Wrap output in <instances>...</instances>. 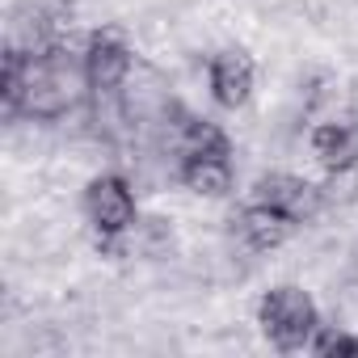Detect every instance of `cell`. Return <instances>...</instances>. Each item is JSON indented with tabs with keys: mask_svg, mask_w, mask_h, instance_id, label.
Here are the masks:
<instances>
[{
	"mask_svg": "<svg viewBox=\"0 0 358 358\" xmlns=\"http://www.w3.org/2000/svg\"><path fill=\"white\" fill-rule=\"evenodd\" d=\"M257 324L270 337V345H278L282 354H295V350L312 345V337L320 329L316 303L299 287H274V291H266L262 303H257Z\"/></svg>",
	"mask_w": 358,
	"mask_h": 358,
	"instance_id": "obj_1",
	"label": "cell"
},
{
	"mask_svg": "<svg viewBox=\"0 0 358 358\" xmlns=\"http://www.w3.org/2000/svg\"><path fill=\"white\" fill-rule=\"evenodd\" d=\"M59 47H47L38 55H26V89H22V114L30 118H59L72 106V72L59 59Z\"/></svg>",
	"mask_w": 358,
	"mask_h": 358,
	"instance_id": "obj_2",
	"label": "cell"
},
{
	"mask_svg": "<svg viewBox=\"0 0 358 358\" xmlns=\"http://www.w3.org/2000/svg\"><path fill=\"white\" fill-rule=\"evenodd\" d=\"M85 215L97 228L101 245H110L114 236H122L135 224V194H131V186L122 182L118 173L93 177L89 190H85Z\"/></svg>",
	"mask_w": 358,
	"mask_h": 358,
	"instance_id": "obj_3",
	"label": "cell"
},
{
	"mask_svg": "<svg viewBox=\"0 0 358 358\" xmlns=\"http://www.w3.org/2000/svg\"><path fill=\"white\" fill-rule=\"evenodd\" d=\"M253 203H266L278 215H287L291 224H303L320 211V190L295 173H266L253 186Z\"/></svg>",
	"mask_w": 358,
	"mask_h": 358,
	"instance_id": "obj_4",
	"label": "cell"
},
{
	"mask_svg": "<svg viewBox=\"0 0 358 358\" xmlns=\"http://www.w3.org/2000/svg\"><path fill=\"white\" fill-rule=\"evenodd\" d=\"M127 72H131V51H127V43H122L114 30L93 34L89 47H85V80H89V89L114 93V89L127 80Z\"/></svg>",
	"mask_w": 358,
	"mask_h": 358,
	"instance_id": "obj_5",
	"label": "cell"
},
{
	"mask_svg": "<svg viewBox=\"0 0 358 358\" xmlns=\"http://www.w3.org/2000/svg\"><path fill=\"white\" fill-rule=\"evenodd\" d=\"M253 93V59L245 51H220L211 55V97L224 110H241Z\"/></svg>",
	"mask_w": 358,
	"mask_h": 358,
	"instance_id": "obj_6",
	"label": "cell"
},
{
	"mask_svg": "<svg viewBox=\"0 0 358 358\" xmlns=\"http://www.w3.org/2000/svg\"><path fill=\"white\" fill-rule=\"evenodd\" d=\"M312 152L329 173H350L358 164V122L333 118L312 131Z\"/></svg>",
	"mask_w": 358,
	"mask_h": 358,
	"instance_id": "obj_7",
	"label": "cell"
},
{
	"mask_svg": "<svg viewBox=\"0 0 358 358\" xmlns=\"http://www.w3.org/2000/svg\"><path fill=\"white\" fill-rule=\"evenodd\" d=\"M182 182L199 199H228L232 194V160L228 156H182Z\"/></svg>",
	"mask_w": 358,
	"mask_h": 358,
	"instance_id": "obj_8",
	"label": "cell"
},
{
	"mask_svg": "<svg viewBox=\"0 0 358 358\" xmlns=\"http://www.w3.org/2000/svg\"><path fill=\"white\" fill-rule=\"evenodd\" d=\"M236 228H241V236H245V245H249V249L266 253V249H278V245L291 236V228H295V224H291L287 215H278L274 207H266V203H249V207L241 211Z\"/></svg>",
	"mask_w": 358,
	"mask_h": 358,
	"instance_id": "obj_9",
	"label": "cell"
},
{
	"mask_svg": "<svg viewBox=\"0 0 358 358\" xmlns=\"http://www.w3.org/2000/svg\"><path fill=\"white\" fill-rule=\"evenodd\" d=\"M177 148H182V156H232L228 135L194 114H182V122H177Z\"/></svg>",
	"mask_w": 358,
	"mask_h": 358,
	"instance_id": "obj_10",
	"label": "cell"
},
{
	"mask_svg": "<svg viewBox=\"0 0 358 358\" xmlns=\"http://www.w3.org/2000/svg\"><path fill=\"white\" fill-rule=\"evenodd\" d=\"M22 89H26V55L9 51L5 55V114H22Z\"/></svg>",
	"mask_w": 358,
	"mask_h": 358,
	"instance_id": "obj_11",
	"label": "cell"
},
{
	"mask_svg": "<svg viewBox=\"0 0 358 358\" xmlns=\"http://www.w3.org/2000/svg\"><path fill=\"white\" fill-rule=\"evenodd\" d=\"M312 350H316V354H345V358H358V337L337 333V329H316Z\"/></svg>",
	"mask_w": 358,
	"mask_h": 358,
	"instance_id": "obj_12",
	"label": "cell"
}]
</instances>
